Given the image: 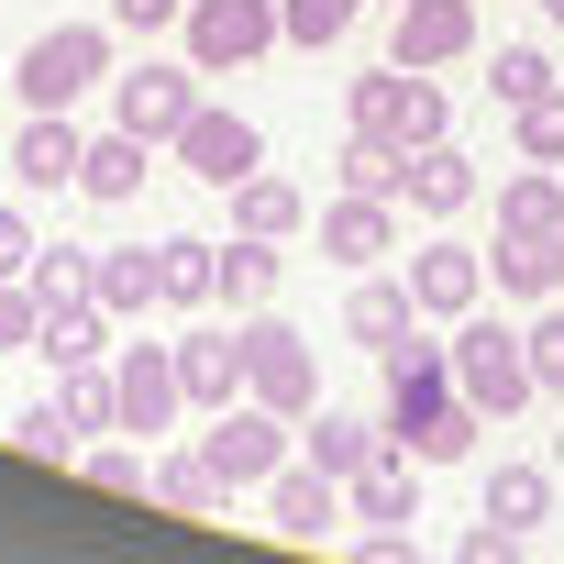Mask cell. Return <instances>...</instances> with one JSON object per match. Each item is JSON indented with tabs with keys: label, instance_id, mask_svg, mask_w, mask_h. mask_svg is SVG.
I'll return each instance as SVG.
<instances>
[{
	"label": "cell",
	"instance_id": "cell-1",
	"mask_svg": "<svg viewBox=\"0 0 564 564\" xmlns=\"http://www.w3.org/2000/svg\"><path fill=\"white\" fill-rule=\"evenodd\" d=\"M377 366H388V432H399L421 465H454V454H476L487 410L454 388V333L432 344V322H421V333H410V344H388Z\"/></svg>",
	"mask_w": 564,
	"mask_h": 564
},
{
	"label": "cell",
	"instance_id": "cell-2",
	"mask_svg": "<svg viewBox=\"0 0 564 564\" xmlns=\"http://www.w3.org/2000/svg\"><path fill=\"white\" fill-rule=\"evenodd\" d=\"M344 122L355 133H377V144H399V155H421V144H443V122H454V100H443V78L432 67H366L355 89H344Z\"/></svg>",
	"mask_w": 564,
	"mask_h": 564
},
{
	"label": "cell",
	"instance_id": "cell-3",
	"mask_svg": "<svg viewBox=\"0 0 564 564\" xmlns=\"http://www.w3.org/2000/svg\"><path fill=\"white\" fill-rule=\"evenodd\" d=\"M89 89H111V23H56L12 56V100L23 111H78Z\"/></svg>",
	"mask_w": 564,
	"mask_h": 564
},
{
	"label": "cell",
	"instance_id": "cell-4",
	"mask_svg": "<svg viewBox=\"0 0 564 564\" xmlns=\"http://www.w3.org/2000/svg\"><path fill=\"white\" fill-rule=\"evenodd\" d=\"M454 388H465L487 421L531 410V399H542V377H531V344H520V322H487V311H465V322H454Z\"/></svg>",
	"mask_w": 564,
	"mask_h": 564
},
{
	"label": "cell",
	"instance_id": "cell-5",
	"mask_svg": "<svg viewBox=\"0 0 564 564\" xmlns=\"http://www.w3.org/2000/svg\"><path fill=\"white\" fill-rule=\"evenodd\" d=\"M199 454H210V476H221V498H243V487H265L276 465L300 454V421H289V410H265V399H232V410H210V432H199Z\"/></svg>",
	"mask_w": 564,
	"mask_h": 564
},
{
	"label": "cell",
	"instance_id": "cell-6",
	"mask_svg": "<svg viewBox=\"0 0 564 564\" xmlns=\"http://www.w3.org/2000/svg\"><path fill=\"white\" fill-rule=\"evenodd\" d=\"M177 45H188L199 78H232V67L276 56L289 34H276V0H188V12H177Z\"/></svg>",
	"mask_w": 564,
	"mask_h": 564
},
{
	"label": "cell",
	"instance_id": "cell-7",
	"mask_svg": "<svg viewBox=\"0 0 564 564\" xmlns=\"http://www.w3.org/2000/svg\"><path fill=\"white\" fill-rule=\"evenodd\" d=\"M243 399L311 421V410H322V344H311L300 322H243Z\"/></svg>",
	"mask_w": 564,
	"mask_h": 564
},
{
	"label": "cell",
	"instance_id": "cell-8",
	"mask_svg": "<svg viewBox=\"0 0 564 564\" xmlns=\"http://www.w3.org/2000/svg\"><path fill=\"white\" fill-rule=\"evenodd\" d=\"M188 111H199V67H188V56H144V67L111 78V122L144 133V144H177Z\"/></svg>",
	"mask_w": 564,
	"mask_h": 564
},
{
	"label": "cell",
	"instance_id": "cell-9",
	"mask_svg": "<svg viewBox=\"0 0 564 564\" xmlns=\"http://www.w3.org/2000/svg\"><path fill=\"white\" fill-rule=\"evenodd\" d=\"M166 155H177L199 188H243V177L265 166V133H254L243 111H210V100H199V111L177 122V144H166Z\"/></svg>",
	"mask_w": 564,
	"mask_h": 564
},
{
	"label": "cell",
	"instance_id": "cell-10",
	"mask_svg": "<svg viewBox=\"0 0 564 564\" xmlns=\"http://www.w3.org/2000/svg\"><path fill=\"white\" fill-rule=\"evenodd\" d=\"M344 509H355V498H344V476H333V465H311V454H289V465L265 476V520L289 531V542H333V531H344Z\"/></svg>",
	"mask_w": 564,
	"mask_h": 564
},
{
	"label": "cell",
	"instance_id": "cell-11",
	"mask_svg": "<svg viewBox=\"0 0 564 564\" xmlns=\"http://www.w3.org/2000/svg\"><path fill=\"white\" fill-rule=\"evenodd\" d=\"M111 388H122V432H177V410H188V388H177V344H122L111 355Z\"/></svg>",
	"mask_w": 564,
	"mask_h": 564
},
{
	"label": "cell",
	"instance_id": "cell-12",
	"mask_svg": "<svg viewBox=\"0 0 564 564\" xmlns=\"http://www.w3.org/2000/svg\"><path fill=\"white\" fill-rule=\"evenodd\" d=\"M388 56L399 67H465L476 56V0H399L388 12Z\"/></svg>",
	"mask_w": 564,
	"mask_h": 564
},
{
	"label": "cell",
	"instance_id": "cell-13",
	"mask_svg": "<svg viewBox=\"0 0 564 564\" xmlns=\"http://www.w3.org/2000/svg\"><path fill=\"white\" fill-rule=\"evenodd\" d=\"M399 276H410L421 322H465V311H487V254H476V243H421Z\"/></svg>",
	"mask_w": 564,
	"mask_h": 564
},
{
	"label": "cell",
	"instance_id": "cell-14",
	"mask_svg": "<svg viewBox=\"0 0 564 564\" xmlns=\"http://www.w3.org/2000/svg\"><path fill=\"white\" fill-rule=\"evenodd\" d=\"M322 254H333V265H355V276H366V265H388V254H399V199L344 188V199L322 210Z\"/></svg>",
	"mask_w": 564,
	"mask_h": 564
},
{
	"label": "cell",
	"instance_id": "cell-15",
	"mask_svg": "<svg viewBox=\"0 0 564 564\" xmlns=\"http://www.w3.org/2000/svg\"><path fill=\"white\" fill-rule=\"evenodd\" d=\"M421 476H432V465H421V454L388 432V443H377V454L344 476V498H355V520H421Z\"/></svg>",
	"mask_w": 564,
	"mask_h": 564
},
{
	"label": "cell",
	"instance_id": "cell-16",
	"mask_svg": "<svg viewBox=\"0 0 564 564\" xmlns=\"http://www.w3.org/2000/svg\"><path fill=\"white\" fill-rule=\"evenodd\" d=\"M476 199H487V177H476V155H454V133L410 155V188H399V210H421V221H454V210H476Z\"/></svg>",
	"mask_w": 564,
	"mask_h": 564
},
{
	"label": "cell",
	"instance_id": "cell-17",
	"mask_svg": "<svg viewBox=\"0 0 564 564\" xmlns=\"http://www.w3.org/2000/svg\"><path fill=\"white\" fill-rule=\"evenodd\" d=\"M421 333V300H410V276H355V300H344V344H366V355H388V344H410Z\"/></svg>",
	"mask_w": 564,
	"mask_h": 564
},
{
	"label": "cell",
	"instance_id": "cell-18",
	"mask_svg": "<svg viewBox=\"0 0 564 564\" xmlns=\"http://www.w3.org/2000/svg\"><path fill=\"white\" fill-rule=\"evenodd\" d=\"M78 155H89V133L67 111H23V133H12V177L23 188H78Z\"/></svg>",
	"mask_w": 564,
	"mask_h": 564
},
{
	"label": "cell",
	"instance_id": "cell-19",
	"mask_svg": "<svg viewBox=\"0 0 564 564\" xmlns=\"http://www.w3.org/2000/svg\"><path fill=\"white\" fill-rule=\"evenodd\" d=\"M177 388H188L199 421L232 410V399H243V333H188V344H177Z\"/></svg>",
	"mask_w": 564,
	"mask_h": 564
},
{
	"label": "cell",
	"instance_id": "cell-20",
	"mask_svg": "<svg viewBox=\"0 0 564 564\" xmlns=\"http://www.w3.org/2000/svg\"><path fill=\"white\" fill-rule=\"evenodd\" d=\"M221 199H232V232H265V243L311 232V188H300V177H276V166H254V177L221 188Z\"/></svg>",
	"mask_w": 564,
	"mask_h": 564
},
{
	"label": "cell",
	"instance_id": "cell-21",
	"mask_svg": "<svg viewBox=\"0 0 564 564\" xmlns=\"http://www.w3.org/2000/svg\"><path fill=\"white\" fill-rule=\"evenodd\" d=\"M210 300H221V243L166 232L155 243V311H210Z\"/></svg>",
	"mask_w": 564,
	"mask_h": 564
},
{
	"label": "cell",
	"instance_id": "cell-22",
	"mask_svg": "<svg viewBox=\"0 0 564 564\" xmlns=\"http://www.w3.org/2000/svg\"><path fill=\"white\" fill-rule=\"evenodd\" d=\"M144 155H155V144L111 122V133H100V144L78 155V199H100V210H122V199H144Z\"/></svg>",
	"mask_w": 564,
	"mask_h": 564
},
{
	"label": "cell",
	"instance_id": "cell-23",
	"mask_svg": "<svg viewBox=\"0 0 564 564\" xmlns=\"http://www.w3.org/2000/svg\"><path fill=\"white\" fill-rule=\"evenodd\" d=\"M34 355H45L56 377H67V366H100V355H111V311H100V300H56V311L34 322Z\"/></svg>",
	"mask_w": 564,
	"mask_h": 564
},
{
	"label": "cell",
	"instance_id": "cell-24",
	"mask_svg": "<svg viewBox=\"0 0 564 564\" xmlns=\"http://www.w3.org/2000/svg\"><path fill=\"white\" fill-rule=\"evenodd\" d=\"M498 232H520V243H553V232H564V177H553V166H520V177L498 188Z\"/></svg>",
	"mask_w": 564,
	"mask_h": 564
},
{
	"label": "cell",
	"instance_id": "cell-25",
	"mask_svg": "<svg viewBox=\"0 0 564 564\" xmlns=\"http://www.w3.org/2000/svg\"><path fill=\"white\" fill-rule=\"evenodd\" d=\"M487 289H498L509 311H542V300H553V243H520V232H498V243H487Z\"/></svg>",
	"mask_w": 564,
	"mask_h": 564
},
{
	"label": "cell",
	"instance_id": "cell-26",
	"mask_svg": "<svg viewBox=\"0 0 564 564\" xmlns=\"http://www.w3.org/2000/svg\"><path fill=\"white\" fill-rule=\"evenodd\" d=\"M377 443H388V421H355V410H311V421H300V454L333 465V476H355Z\"/></svg>",
	"mask_w": 564,
	"mask_h": 564
},
{
	"label": "cell",
	"instance_id": "cell-27",
	"mask_svg": "<svg viewBox=\"0 0 564 564\" xmlns=\"http://www.w3.org/2000/svg\"><path fill=\"white\" fill-rule=\"evenodd\" d=\"M144 498H155L166 520H210V509H221V476H210V454L188 443V454H155V487H144Z\"/></svg>",
	"mask_w": 564,
	"mask_h": 564
},
{
	"label": "cell",
	"instance_id": "cell-28",
	"mask_svg": "<svg viewBox=\"0 0 564 564\" xmlns=\"http://www.w3.org/2000/svg\"><path fill=\"white\" fill-rule=\"evenodd\" d=\"M276 276H289V254H276L265 232H232V243H221V300H232V311H265Z\"/></svg>",
	"mask_w": 564,
	"mask_h": 564
},
{
	"label": "cell",
	"instance_id": "cell-29",
	"mask_svg": "<svg viewBox=\"0 0 564 564\" xmlns=\"http://www.w3.org/2000/svg\"><path fill=\"white\" fill-rule=\"evenodd\" d=\"M111 322H144L155 311V254L144 243H100V289H89Z\"/></svg>",
	"mask_w": 564,
	"mask_h": 564
},
{
	"label": "cell",
	"instance_id": "cell-30",
	"mask_svg": "<svg viewBox=\"0 0 564 564\" xmlns=\"http://www.w3.org/2000/svg\"><path fill=\"white\" fill-rule=\"evenodd\" d=\"M23 276H34V300H45V311H56V300H89V289H100V243H34Z\"/></svg>",
	"mask_w": 564,
	"mask_h": 564
},
{
	"label": "cell",
	"instance_id": "cell-31",
	"mask_svg": "<svg viewBox=\"0 0 564 564\" xmlns=\"http://www.w3.org/2000/svg\"><path fill=\"white\" fill-rule=\"evenodd\" d=\"M366 23V0H276V34H289L300 56H322V45H344Z\"/></svg>",
	"mask_w": 564,
	"mask_h": 564
},
{
	"label": "cell",
	"instance_id": "cell-32",
	"mask_svg": "<svg viewBox=\"0 0 564 564\" xmlns=\"http://www.w3.org/2000/svg\"><path fill=\"white\" fill-rule=\"evenodd\" d=\"M487 520L542 531V520H553V476H542V465H498V476H487Z\"/></svg>",
	"mask_w": 564,
	"mask_h": 564
},
{
	"label": "cell",
	"instance_id": "cell-33",
	"mask_svg": "<svg viewBox=\"0 0 564 564\" xmlns=\"http://www.w3.org/2000/svg\"><path fill=\"white\" fill-rule=\"evenodd\" d=\"M542 89H564L542 45H498V56H487V100H498V111H520V100H542Z\"/></svg>",
	"mask_w": 564,
	"mask_h": 564
},
{
	"label": "cell",
	"instance_id": "cell-34",
	"mask_svg": "<svg viewBox=\"0 0 564 564\" xmlns=\"http://www.w3.org/2000/svg\"><path fill=\"white\" fill-rule=\"evenodd\" d=\"M333 166H344V188H366V199H399V188H410V155H399V144H377V133H344V155H333Z\"/></svg>",
	"mask_w": 564,
	"mask_h": 564
},
{
	"label": "cell",
	"instance_id": "cell-35",
	"mask_svg": "<svg viewBox=\"0 0 564 564\" xmlns=\"http://www.w3.org/2000/svg\"><path fill=\"white\" fill-rule=\"evenodd\" d=\"M78 421H67V399H34L23 421H12V454H34V465H78Z\"/></svg>",
	"mask_w": 564,
	"mask_h": 564
},
{
	"label": "cell",
	"instance_id": "cell-36",
	"mask_svg": "<svg viewBox=\"0 0 564 564\" xmlns=\"http://www.w3.org/2000/svg\"><path fill=\"white\" fill-rule=\"evenodd\" d=\"M78 487H100V498H144V487H155V454H144V443H89V454H78Z\"/></svg>",
	"mask_w": 564,
	"mask_h": 564
},
{
	"label": "cell",
	"instance_id": "cell-37",
	"mask_svg": "<svg viewBox=\"0 0 564 564\" xmlns=\"http://www.w3.org/2000/svg\"><path fill=\"white\" fill-rule=\"evenodd\" d=\"M56 399H67V421H78V432H122V388H111V366H67V377H56Z\"/></svg>",
	"mask_w": 564,
	"mask_h": 564
},
{
	"label": "cell",
	"instance_id": "cell-38",
	"mask_svg": "<svg viewBox=\"0 0 564 564\" xmlns=\"http://www.w3.org/2000/svg\"><path fill=\"white\" fill-rule=\"evenodd\" d=\"M509 133H520V166H564V89L520 100V111H509Z\"/></svg>",
	"mask_w": 564,
	"mask_h": 564
},
{
	"label": "cell",
	"instance_id": "cell-39",
	"mask_svg": "<svg viewBox=\"0 0 564 564\" xmlns=\"http://www.w3.org/2000/svg\"><path fill=\"white\" fill-rule=\"evenodd\" d=\"M520 344H531V377H542V399H564V300H542V311L520 322Z\"/></svg>",
	"mask_w": 564,
	"mask_h": 564
},
{
	"label": "cell",
	"instance_id": "cell-40",
	"mask_svg": "<svg viewBox=\"0 0 564 564\" xmlns=\"http://www.w3.org/2000/svg\"><path fill=\"white\" fill-rule=\"evenodd\" d=\"M34 322H45L34 276H0V355H34Z\"/></svg>",
	"mask_w": 564,
	"mask_h": 564
},
{
	"label": "cell",
	"instance_id": "cell-41",
	"mask_svg": "<svg viewBox=\"0 0 564 564\" xmlns=\"http://www.w3.org/2000/svg\"><path fill=\"white\" fill-rule=\"evenodd\" d=\"M454 553H465V564H520V553H531V531H509V520H487V509H476V531H465Z\"/></svg>",
	"mask_w": 564,
	"mask_h": 564
},
{
	"label": "cell",
	"instance_id": "cell-42",
	"mask_svg": "<svg viewBox=\"0 0 564 564\" xmlns=\"http://www.w3.org/2000/svg\"><path fill=\"white\" fill-rule=\"evenodd\" d=\"M177 12H188V0H111V23H122V34H166Z\"/></svg>",
	"mask_w": 564,
	"mask_h": 564
},
{
	"label": "cell",
	"instance_id": "cell-43",
	"mask_svg": "<svg viewBox=\"0 0 564 564\" xmlns=\"http://www.w3.org/2000/svg\"><path fill=\"white\" fill-rule=\"evenodd\" d=\"M34 243H45V232H34L23 210H0V276H23V265H34Z\"/></svg>",
	"mask_w": 564,
	"mask_h": 564
},
{
	"label": "cell",
	"instance_id": "cell-44",
	"mask_svg": "<svg viewBox=\"0 0 564 564\" xmlns=\"http://www.w3.org/2000/svg\"><path fill=\"white\" fill-rule=\"evenodd\" d=\"M553 300H564V232H553Z\"/></svg>",
	"mask_w": 564,
	"mask_h": 564
},
{
	"label": "cell",
	"instance_id": "cell-45",
	"mask_svg": "<svg viewBox=\"0 0 564 564\" xmlns=\"http://www.w3.org/2000/svg\"><path fill=\"white\" fill-rule=\"evenodd\" d=\"M542 23H564V0H542Z\"/></svg>",
	"mask_w": 564,
	"mask_h": 564
},
{
	"label": "cell",
	"instance_id": "cell-46",
	"mask_svg": "<svg viewBox=\"0 0 564 564\" xmlns=\"http://www.w3.org/2000/svg\"><path fill=\"white\" fill-rule=\"evenodd\" d=\"M0 89H12V56H0Z\"/></svg>",
	"mask_w": 564,
	"mask_h": 564
},
{
	"label": "cell",
	"instance_id": "cell-47",
	"mask_svg": "<svg viewBox=\"0 0 564 564\" xmlns=\"http://www.w3.org/2000/svg\"><path fill=\"white\" fill-rule=\"evenodd\" d=\"M388 12H399V0H388Z\"/></svg>",
	"mask_w": 564,
	"mask_h": 564
}]
</instances>
